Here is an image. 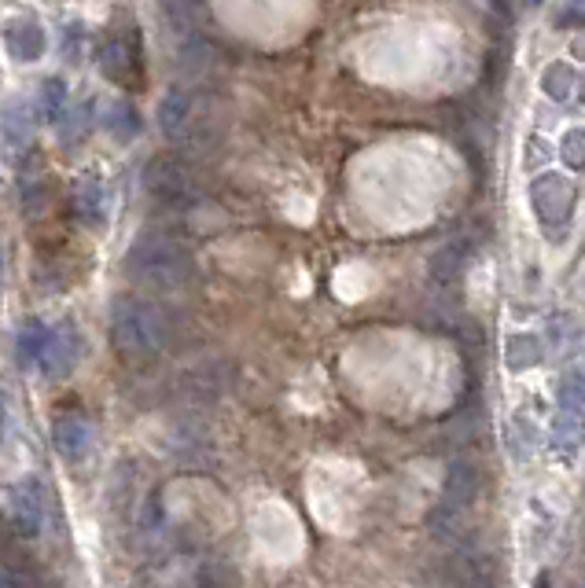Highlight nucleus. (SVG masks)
Wrapping results in <instances>:
<instances>
[{
  "label": "nucleus",
  "instance_id": "f257e3e1",
  "mask_svg": "<svg viewBox=\"0 0 585 588\" xmlns=\"http://www.w3.org/2000/svg\"><path fill=\"white\" fill-rule=\"evenodd\" d=\"M125 272L140 287L170 294L184 291L195 280V258L181 239L166 236L159 228H148V233L133 239L130 255H125Z\"/></svg>",
  "mask_w": 585,
  "mask_h": 588
},
{
  "label": "nucleus",
  "instance_id": "f03ea898",
  "mask_svg": "<svg viewBox=\"0 0 585 588\" xmlns=\"http://www.w3.org/2000/svg\"><path fill=\"white\" fill-rule=\"evenodd\" d=\"M173 339L170 317L159 302L137 298V294H122L111 306V346L119 357L133 364L155 361Z\"/></svg>",
  "mask_w": 585,
  "mask_h": 588
},
{
  "label": "nucleus",
  "instance_id": "7ed1b4c3",
  "mask_svg": "<svg viewBox=\"0 0 585 588\" xmlns=\"http://www.w3.org/2000/svg\"><path fill=\"white\" fill-rule=\"evenodd\" d=\"M585 445V361L574 364L560 383L556 419H552V449L560 456H578Z\"/></svg>",
  "mask_w": 585,
  "mask_h": 588
},
{
  "label": "nucleus",
  "instance_id": "20e7f679",
  "mask_svg": "<svg viewBox=\"0 0 585 588\" xmlns=\"http://www.w3.org/2000/svg\"><path fill=\"white\" fill-rule=\"evenodd\" d=\"M144 192H148L159 206H195L203 199L200 177L177 155H155V159L144 166Z\"/></svg>",
  "mask_w": 585,
  "mask_h": 588
},
{
  "label": "nucleus",
  "instance_id": "39448f33",
  "mask_svg": "<svg viewBox=\"0 0 585 588\" xmlns=\"http://www.w3.org/2000/svg\"><path fill=\"white\" fill-rule=\"evenodd\" d=\"M530 206H535V217L541 225V233H552V236H563L571 228V217H574V206H578V188L567 173H538L530 181Z\"/></svg>",
  "mask_w": 585,
  "mask_h": 588
},
{
  "label": "nucleus",
  "instance_id": "423d86ee",
  "mask_svg": "<svg viewBox=\"0 0 585 588\" xmlns=\"http://www.w3.org/2000/svg\"><path fill=\"white\" fill-rule=\"evenodd\" d=\"M479 497V475L472 464H453L446 478V489H442V500H438V511H435V527L442 530V538H449V530H457L461 514L472 508Z\"/></svg>",
  "mask_w": 585,
  "mask_h": 588
},
{
  "label": "nucleus",
  "instance_id": "0eeeda50",
  "mask_svg": "<svg viewBox=\"0 0 585 588\" xmlns=\"http://www.w3.org/2000/svg\"><path fill=\"white\" fill-rule=\"evenodd\" d=\"M100 70L114 86H140L144 81V56L137 34H114L100 45Z\"/></svg>",
  "mask_w": 585,
  "mask_h": 588
},
{
  "label": "nucleus",
  "instance_id": "6e6552de",
  "mask_svg": "<svg viewBox=\"0 0 585 588\" xmlns=\"http://www.w3.org/2000/svg\"><path fill=\"white\" fill-rule=\"evenodd\" d=\"M446 588H505L500 566L483 549H461L446 566Z\"/></svg>",
  "mask_w": 585,
  "mask_h": 588
},
{
  "label": "nucleus",
  "instance_id": "1a4fd4ad",
  "mask_svg": "<svg viewBox=\"0 0 585 588\" xmlns=\"http://www.w3.org/2000/svg\"><path fill=\"white\" fill-rule=\"evenodd\" d=\"M81 357V335L75 324H59V328H48V339H45V350H41V372L48 380H63V375L75 372Z\"/></svg>",
  "mask_w": 585,
  "mask_h": 588
},
{
  "label": "nucleus",
  "instance_id": "9d476101",
  "mask_svg": "<svg viewBox=\"0 0 585 588\" xmlns=\"http://www.w3.org/2000/svg\"><path fill=\"white\" fill-rule=\"evenodd\" d=\"M8 514H12V527L23 538H41L45 530V500H41V489L34 478H23L12 486V497H8Z\"/></svg>",
  "mask_w": 585,
  "mask_h": 588
},
{
  "label": "nucleus",
  "instance_id": "9b49d317",
  "mask_svg": "<svg viewBox=\"0 0 585 588\" xmlns=\"http://www.w3.org/2000/svg\"><path fill=\"white\" fill-rule=\"evenodd\" d=\"M4 48L8 56L19 59V63H34L45 56L48 48V37H45V26L37 23V19H12V23L4 26Z\"/></svg>",
  "mask_w": 585,
  "mask_h": 588
},
{
  "label": "nucleus",
  "instance_id": "f8f14e48",
  "mask_svg": "<svg viewBox=\"0 0 585 588\" xmlns=\"http://www.w3.org/2000/svg\"><path fill=\"white\" fill-rule=\"evenodd\" d=\"M192 122H195V100L188 92L173 89L162 97V108H159V125L170 140H188L192 136Z\"/></svg>",
  "mask_w": 585,
  "mask_h": 588
},
{
  "label": "nucleus",
  "instance_id": "ddd939ff",
  "mask_svg": "<svg viewBox=\"0 0 585 588\" xmlns=\"http://www.w3.org/2000/svg\"><path fill=\"white\" fill-rule=\"evenodd\" d=\"M75 217L86 228H103L108 225V188L100 177H86L75 188Z\"/></svg>",
  "mask_w": 585,
  "mask_h": 588
},
{
  "label": "nucleus",
  "instance_id": "4468645a",
  "mask_svg": "<svg viewBox=\"0 0 585 588\" xmlns=\"http://www.w3.org/2000/svg\"><path fill=\"white\" fill-rule=\"evenodd\" d=\"M52 441H56L59 456L81 460L92 445V427L86 416H59L56 427H52Z\"/></svg>",
  "mask_w": 585,
  "mask_h": 588
},
{
  "label": "nucleus",
  "instance_id": "2eb2a0df",
  "mask_svg": "<svg viewBox=\"0 0 585 588\" xmlns=\"http://www.w3.org/2000/svg\"><path fill=\"white\" fill-rule=\"evenodd\" d=\"M0 136H4L8 151H23V147L30 144V136H34V111H30L26 97L8 100L4 118H0Z\"/></svg>",
  "mask_w": 585,
  "mask_h": 588
},
{
  "label": "nucleus",
  "instance_id": "dca6fc26",
  "mask_svg": "<svg viewBox=\"0 0 585 588\" xmlns=\"http://www.w3.org/2000/svg\"><path fill=\"white\" fill-rule=\"evenodd\" d=\"M464 258H468V244L461 239H453V244H446L438 255L431 258V280L438 287H449V283L461 280V269H464Z\"/></svg>",
  "mask_w": 585,
  "mask_h": 588
},
{
  "label": "nucleus",
  "instance_id": "f3484780",
  "mask_svg": "<svg viewBox=\"0 0 585 588\" xmlns=\"http://www.w3.org/2000/svg\"><path fill=\"white\" fill-rule=\"evenodd\" d=\"M578 81L582 78L574 74L571 63H549V67L541 70V92L556 103H567L574 97V89H578Z\"/></svg>",
  "mask_w": 585,
  "mask_h": 588
},
{
  "label": "nucleus",
  "instance_id": "a211bd4d",
  "mask_svg": "<svg viewBox=\"0 0 585 588\" xmlns=\"http://www.w3.org/2000/svg\"><path fill=\"white\" fill-rule=\"evenodd\" d=\"M140 114H137V108L133 103H125V100H119V103H111V111H108V118H103V129H108L114 140H133V136L140 133Z\"/></svg>",
  "mask_w": 585,
  "mask_h": 588
},
{
  "label": "nucleus",
  "instance_id": "6ab92c4d",
  "mask_svg": "<svg viewBox=\"0 0 585 588\" xmlns=\"http://www.w3.org/2000/svg\"><path fill=\"white\" fill-rule=\"evenodd\" d=\"M541 357H545V350H541V342L535 339V335H511L508 339V350H505V361L511 372H524V368H535Z\"/></svg>",
  "mask_w": 585,
  "mask_h": 588
},
{
  "label": "nucleus",
  "instance_id": "aec40b11",
  "mask_svg": "<svg viewBox=\"0 0 585 588\" xmlns=\"http://www.w3.org/2000/svg\"><path fill=\"white\" fill-rule=\"evenodd\" d=\"M41 114H45V122H59L63 114H67V81H59V78H48L45 86H41Z\"/></svg>",
  "mask_w": 585,
  "mask_h": 588
},
{
  "label": "nucleus",
  "instance_id": "412c9836",
  "mask_svg": "<svg viewBox=\"0 0 585 588\" xmlns=\"http://www.w3.org/2000/svg\"><path fill=\"white\" fill-rule=\"evenodd\" d=\"M45 339H48V328L41 320H30L23 335H19V357L23 364H37L41 361V350H45Z\"/></svg>",
  "mask_w": 585,
  "mask_h": 588
},
{
  "label": "nucleus",
  "instance_id": "4be33fe9",
  "mask_svg": "<svg viewBox=\"0 0 585 588\" xmlns=\"http://www.w3.org/2000/svg\"><path fill=\"white\" fill-rule=\"evenodd\" d=\"M560 159L571 166V170H585V129H571L560 140Z\"/></svg>",
  "mask_w": 585,
  "mask_h": 588
},
{
  "label": "nucleus",
  "instance_id": "5701e85b",
  "mask_svg": "<svg viewBox=\"0 0 585 588\" xmlns=\"http://www.w3.org/2000/svg\"><path fill=\"white\" fill-rule=\"evenodd\" d=\"M63 122V144H78L81 133H86L89 125V103H81V108H67V118Z\"/></svg>",
  "mask_w": 585,
  "mask_h": 588
},
{
  "label": "nucleus",
  "instance_id": "b1692460",
  "mask_svg": "<svg viewBox=\"0 0 585 588\" xmlns=\"http://www.w3.org/2000/svg\"><path fill=\"white\" fill-rule=\"evenodd\" d=\"M0 588H23V581H19V570L8 559H0Z\"/></svg>",
  "mask_w": 585,
  "mask_h": 588
},
{
  "label": "nucleus",
  "instance_id": "393cba45",
  "mask_svg": "<svg viewBox=\"0 0 585 588\" xmlns=\"http://www.w3.org/2000/svg\"><path fill=\"white\" fill-rule=\"evenodd\" d=\"M535 588H552V585H549V574H541L538 581H535Z\"/></svg>",
  "mask_w": 585,
  "mask_h": 588
},
{
  "label": "nucleus",
  "instance_id": "a878e982",
  "mask_svg": "<svg viewBox=\"0 0 585 588\" xmlns=\"http://www.w3.org/2000/svg\"><path fill=\"white\" fill-rule=\"evenodd\" d=\"M530 4H541V0H530Z\"/></svg>",
  "mask_w": 585,
  "mask_h": 588
},
{
  "label": "nucleus",
  "instance_id": "bb28decb",
  "mask_svg": "<svg viewBox=\"0 0 585 588\" xmlns=\"http://www.w3.org/2000/svg\"><path fill=\"white\" fill-rule=\"evenodd\" d=\"M0 269H4V258H0Z\"/></svg>",
  "mask_w": 585,
  "mask_h": 588
}]
</instances>
